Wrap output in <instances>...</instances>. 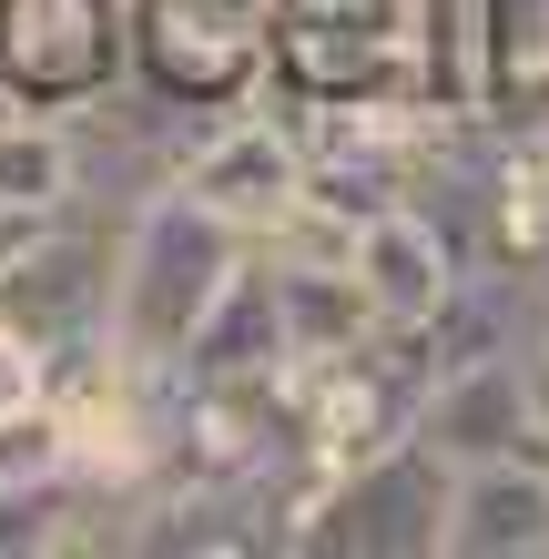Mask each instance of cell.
<instances>
[{
  "label": "cell",
  "instance_id": "obj_7",
  "mask_svg": "<svg viewBox=\"0 0 549 559\" xmlns=\"http://www.w3.org/2000/svg\"><path fill=\"white\" fill-rule=\"evenodd\" d=\"M174 183L193 193V204H214L235 235L265 245L275 224H285V204L306 193V133H296V112H275V92L244 103V112H214L204 133L183 143Z\"/></svg>",
  "mask_w": 549,
  "mask_h": 559
},
{
  "label": "cell",
  "instance_id": "obj_13",
  "mask_svg": "<svg viewBox=\"0 0 549 559\" xmlns=\"http://www.w3.org/2000/svg\"><path fill=\"white\" fill-rule=\"evenodd\" d=\"M275 316H285V356H336V346L377 336V306H367L357 265H275Z\"/></svg>",
  "mask_w": 549,
  "mask_h": 559
},
{
  "label": "cell",
  "instance_id": "obj_9",
  "mask_svg": "<svg viewBox=\"0 0 549 559\" xmlns=\"http://www.w3.org/2000/svg\"><path fill=\"white\" fill-rule=\"evenodd\" d=\"M417 438H428L447 468H489V457H529V377L520 356H468V367H438L428 397H417Z\"/></svg>",
  "mask_w": 549,
  "mask_h": 559
},
{
  "label": "cell",
  "instance_id": "obj_18",
  "mask_svg": "<svg viewBox=\"0 0 549 559\" xmlns=\"http://www.w3.org/2000/svg\"><path fill=\"white\" fill-rule=\"evenodd\" d=\"M41 224H51V214H21V204H0V275H11L21 254L41 245Z\"/></svg>",
  "mask_w": 549,
  "mask_h": 559
},
{
  "label": "cell",
  "instance_id": "obj_5",
  "mask_svg": "<svg viewBox=\"0 0 549 559\" xmlns=\"http://www.w3.org/2000/svg\"><path fill=\"white\" fill-rule=\"evenodd\" d=\"M447 488H458V468L428 438H397V448L326 478L296 559H438L447 549Z\"/></svg>",
  "mask_w": 549,
  "mask_h": 559
},
{
  "label": "cell",
  "instance_id": "obj_15",
  "mask_svg": "<svg viewBox=\"0 0 549 559\" xmlns=\"http://www.w3.org/2000/svg\"><path fill=\"white\" fill-rule=\"evenodd\" d=\"M72 468H82V427L41 386L21 407H0V478H72Z\"/></svg>",
  "mask_w": 549,
  "mask_h": 559
},
{
  "label": "cell",
  "instance_id": "obj_3",
  "mask_svg": "<svg viewBox=\"0 0 549 559\" xmlns=\"http://www.w3.org/2000/svg\"><path fill=\"white\" fill-rule=\"evenodd\" d=\"M133 11V92L183 122L244 112L275 82V0H122Z\"/></svg>",
  "mask_w": 549,
  "mask_h": 559
},
{
  "label": "cell",
  "instance_id": "obj_8",
  "mask_svg": "<svg viewBox=\"0 0 549 559\" xmlns=\"http://www.w3.org/2000/svg\"><path fill=\"white\" fill-rule=\"evenodd\" d=\"M346 265H357L377 325H438V306L468 275V254H458V235H447L428 204H377V214H357Z\"/></svg>",
  "mask_w": 549,
  "mask_h": 559
},
{
  "label": "cell",
  "instance_id": "obj_1",
  "mask_svg": "<svg viewBox=\"0 0 549 559\" xmlns=\"http://www.w3.org/2000/svg\"><path fill=\"white\" fill-rule=\"evenodd\" d=\"M254 254V235H235L214 204H193L183 183H153L122 204V245H112V346L133 367H174L193 346V325L235 265Z\"/></svg>",
  "mask_w": 549,
  "mask_h": 559
},
{
  "label": "cell",
  "instance_id": "obj_6",
  "mask_svg": "<svg viewBox=\"0 0 549 559\" xmlns=\"http://www.w3.org/2000/svg\"><path fill=\"white\" fill-rule=\"evenodd\" d=\"M112 245H122V214L103 224L92 204H72V214L41 224V245H31L11 275H0V316L21 325L31 356L112 336Z\"/></svg>",
  "mask_w": 549,
  "mask_h": 559
},
{
  "label": "cell",
  "instance_id": "obj_16",
  "mask_svg": "<svg viewBox=\"0 0 549 559\" xmlns=\"http://www.w3.org/2000/svg\"><path fill=\"white\" fill-rule=\"evenodd\" d=\"M31 386H41V356H31V346H21V325L0 316V407H21Z\"/></svg>",
  "mask_w": 549,
  "mask_h": 559
},
{
  "label": "cell",
  "instance_id": "obj_14",
  "mask_svg": "<svg viewBox=\"0 0 549 559\" xmlns=\"http://www.w3.org/2000/svg\"><path fill=\"white\" fill-rule=\"evenodd\" d=\"M549 82V0H478V112Z\"/></svg>",
  "mask_w": 549,
  "mask_h": 559
},
{
  "label": "cell",
  "instance_id": "obj_4",
  "mask_svg": "<svg viewBox=\"0 0 549 559\" xmlns=\"http://www.w3.org/2000/svg\"><path fill=\"white\" fill-rule=\"evenodd\" d=\"M133 82V11L122 0H0V112H61Z\"/></svg>",
  "mask_w": 549,
  "mask_h": 559
},
{
  "label": "cell",
  "instance_id": "obj_12",
  "mask_svg": "<svg viewBox=\"0 0 549 559\" xmlns=\"http://www.w3.org/2000/svg\"><path fill=\"white\" fill-rule=\"evenodd\" d=\"M0 204L72 214L82 204V122H61V112H0Z\"/></svg>",
  "mask_w": 549,
  "mask_h": 559
},
{
  "label": "cell",
  "instance_id": "obj_10",
  "mask_svg": "<svg viewBox=\"0 0 549 559\" xmlns=\"http://www.w3.org/2000/svg\"><path fill=\"white\" fill-rule=\"evenodd\" d=\"M438 559H549V457H489L447 488V549Z\"/></svg>",
  "mask_w": 549,
  "mask_h": 559
},
{
  "label": "cell",
  "instance_id": "obj_11",
  "mask_svg": "<svg viewBox=\"0 0 549 559\" xmlns=\"http://www.w3.org/2000/svg\"><path fill=\"white\" fill-rule=\"evenodd\" d=\"M183 377H285L296 356H285V316H275V265L265 254H244L235 285L204 306V325H193V346L174 356Z\"/></svg>",
  "mask_w": 549,
  "mask_h": 559
},
{
  "label": "cell",
  "instance_id": "obj_2",
  "mask_svg": "<svg viewBox=\"0 0 549 559\" xmlns=\"http://www.w3.org/2000/svg\"><path fill=\"white\" fill-rule=\"evenodd\" d=\"M265 92L296 112H326V103L428 112L407 0H275V82Z\"/></svg>",
  "mask_w": 549,
  "mask_h": 559
},
{
  "label": "cell",
  "instance_id": "obj_17",
  "mask_svg": "<svg viewBox=\"0 0 549 559\" xmlns=\"http://www.w3.org/2000/svg\"><path fill=\"white\" fill-rule=\"evenodd\" d=\"M520 377H529V427H539V457H549V325L520 346Z\"/></svg>",
  "mask_w": 549,
  "mask_h": 559
}]
</instances>
